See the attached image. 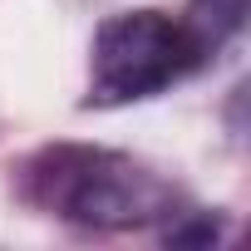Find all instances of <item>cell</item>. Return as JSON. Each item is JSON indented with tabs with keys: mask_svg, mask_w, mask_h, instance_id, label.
Listing matches in <instances>:
<instances>
[{
	"mask_svg": "<svg viewBox=\"0 0 251 251\" xmlns=\"http://www.w3.org/2000/svg\"><path fill=\"white\" fill-rule=\"evenodd\" d=\"M246 10H251V0H187V25L202 35V45L217 54L226 40H236L241 35V25H246Z\"/></svg>",
	"mask_w": 251,
	"mask_h": 251,
	"instance_id": "cell-3",
	"label": "cell"
},
{
	"mask_svg": "<svg viewBox=\"0 0 251 251\" xmlns=\"http://www.w3.org/2000/svg\"><path fill=\"white\" fill-rule=\"evenodd\" d=\"M187 217H192V222H187V226L173 222V226L163 231V241H173V246H207V241H217V222H212V217H197V212H187Z\"/></svg>",
	"mask_w": 251,
	"mask_h": 251,
	"instance_id": "cell-4",
	"label": "cell"
},
{
	"mask_svg": "<svg viewBox=\"0 0 251 251\" xmlns=\"http://www.w3.org/2000/svg\"><path fill=\"white\" fill-rule=\"evenodd\" d=\"M212 59L202 35L168 10H123L94 30L89 50V103H138L153 99Z\"/></svg>",
	"mask_w": 251,
	"mask_h": 251,
	"instance_id": "cell-2",
	"label": "cell"
},
{
	"mask_svg": "<svg viewBox=\"0 0 251 251\" xmlns=\"http://www.w3.org/2000/svg\"><path fill=\"white\" fill-rule=\"evenodd\" d=\"M20 197L84 231H138L177 212V187L128 153L94 143H50L20 163Z\"/></svg>",
	"mask_w": 251,
	"mask_h": 251,
	"instance_id": "cell-1",
	"label": "cell"
}]
</instances>
